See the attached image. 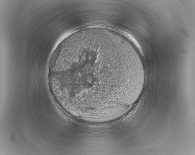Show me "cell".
I'll use <instances>...</instances> for the list:
<instances>
[{"mask_svg":"<svg viewBox=\"0 0 195 155\" xmlns=\"http://www.w3.org/2000/svg\"><path fill=\"white\" fill-rule=\"evenodd\" d=\"M52 94L75 117L109 115L140 84L132 54L118 40L99 34L79 36L64 44L49 69Z\"/></svg>","mask_w":195,"mask_h":155,"instance_id":"6da1fadb","label":"cell"}]
</instances>
